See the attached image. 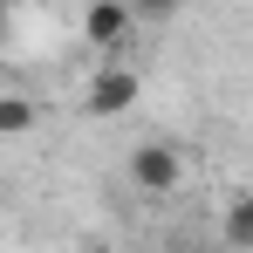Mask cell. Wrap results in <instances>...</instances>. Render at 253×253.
I'll return each instance as SVG.
<instances>
[{"mask_svg":"<svg viewBox=\"0 0 253 253\" xmlns=\"http://www.w3.org/2000/svg\"><path fill=\"white\" fill-rule=\"evenodd\" d=\"M42 124V103L35 96H0V137H28Z\"/></svg>","mask_w":253,"mask_h":253,"instance_id":"5b68a950","label":"cell"},{"mask_svg":"<svg viewBox=\"0 0 253 253\" xmlns=\"http://www.w3.org/2000/svg\"><path fill=\"white\" fill-rule=\"evenodd\" d=\"M130 185L151 192V199H171V192L185 185V158H178V144H171V137H144V144L130 151Z\"/></svg>","mask_w":253,"mask_h":253,"instance_id":"6da1fadb","label":"cell"},{"mask_svg":"<svg viewBox=\"0 0 253 253\" xmlns=\"http://www.w3.org/2000/svg\"><path fill=\"white\" fill-rule=\"evenodd\" d=\"M219 240H226V247H240V253H253V192L226 199V212H219Z\"/></svg>","mask_w":253,"mask_h":253,"instance_id":"277c9868","label":"cell"},{"mask_svg":"<svg viewBox=\"0 0 253 253\" xmlns=\"http://www.w3.org/2000/svg\"><path fill=\"white\" fill-rule=\"evenodd\" d=\"M137 96H144V76H137L130 62H110V69L89 76L83 110H89V117H124V110H137Z\"/></svg>","mask_w":253,"mask_h":253,"instance_id":"7a4b0ae2","label":"cell"},{"mask_svg":"<svg viewBox=\"0 0 253 253\" xmlns=\"http://www.w3.org/2000/svg\"><path fill=\"white\" fill-rule=\"evenodd\" d=\"M130 21H137V7H130V0H89L83 42H89V48H117V42H130Z\"/></svg>","mask_w":253,"mask_h":253,"instance_id":"3957f363","label":"cell"},{"mask_svg":"<svg viewBox=\"0 0 253 253\" xmlns=\"http://www.w3.org/2000/svg\"><path fill=\"white\" fill-rule=\"evenodd\" d=\"M130 7H137V21H151V28H158V21H171L185 0H130Z\"/></svg>","mask_w":253,"mask_h":253,"instance_id":"8992f818","label":"cell"}]
</instances>
